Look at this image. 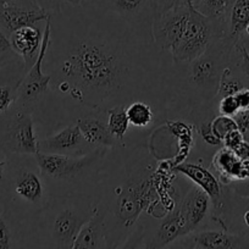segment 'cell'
<instances>
[{
	"instance_id": "6da1fadb",
	"label": "cell",
	"mask_w": 249,
	"mask_h": 249,
	"mask_svg": "<svg viewBox=\"0 0 249 249\" xmlns=\"http://www.w3.org/2000/svg\"><path fill=\"white\" fill-rule=\"evenodd\" d=\"M119 45L97 39H82L71 45L56 62L57 90L98 107L120 92L130 69Z\"/></svg>"
},
{
	"instance_id": "7a4b0ae2",
	"label": "cell",
	"mask_w": 249,
	"mask_h": 249,
	"mask_svg": "<svg viewBox=\"0 0 249 249\" xmlns=\"http://www.w3.org/2000/svg\"><path fill=\"white\" fill-rule=\"evenodd\" d=\"M162 177L149 162H138L127 178L114 188V198L109 207H98L104 213L107 249H117L132 231L144 212L155 216L161 198Z\"/></svg>"
},
{
	"instance_id": "3957f363",
	"label": "cell",
	"mask_w": 249,
	"mask_h": 249,
	"mask_svg": "<svg viewBox=\"0 0 249 249\" xmlns=\"http://www.w3.org/2000/svg\"><path fill=\"white\" fill-rule=\"evenodd\" d=\"M6 157L5 176L0 184L4 209L14 219L44 212L52 203V197L35 155Z\"/></svg>"
},
{
	"instance_id": "277c9868",
	"label": "cell",
	"mask_w": 249,
	"mask_h": 249,
	"mask_svg": "<svg viewBox=\"0 0 249 249\" xmlns=\"http://www.w3.org/2000/svg\"><path fill=\"white\" fill-rule=\"evenodd\" d=\"M107 149L109 148H97L83 155L37 152L35 157L49 192H52L54 187L60 191L62 188H70L71 195L76 193L73 188H77L83 179L94 176L95 169L100 167L102 161L107 157Z\"/></svg>"
},
{
	"instance_id": "5b68a950",
	"label": "cell",
	"mask_w": 249,
	"mask_h": 249,
	"mask_svg": "<svg viewBox=\"0 0 249 249\" xmlns=\"http://www.w3.org/2000/svg\"><path fill=\"white\" fill-rule=\"evenodd\" d=\"M49 209L53 212L50 222V237L54 249H73L78 232L83 225L94 215L98 203H92L89 197L78 193L60 197L53 200Z\"/></svg>"
},
{
	"instance_id": "8992f818",
	"label": "cell",
	"mask_w": 249,
	"mask_h": 249,
	"mask_svg": "<svg viewBox=\"0 0 249 249\" xmlns=\"http://www.w3.org/2000/svg\"><path fill=\"white\" fill-rule=\"evenodd\" d=\"M226 26L224 22L203 15L191 9L186 30L178 44L171 52L175 62H191L204 54L215 39L224 38Z\"/></svg>"
},
{
	"instance_id": "52a82bcc",
	"label": "cell",
	"mask_w": 249,
	"mask_h": 249,
	"mask_svg": "<svg viewBox=\"0 0 249 249\" xmlns=\"http://www.w3.org/2000/svg\"><path fill=\"white\" fill-rule=\"evenodd\" d=\"M233 48L234 45L227 42L225 37L215 39L204 54L191 61V85L208 93V98L215 97L222 71L232 61Z\"/></svg>"
},
{
	"instance_id": "ba28073f",
	"label": "cell",
	"mask_w": 249,
	"mask_h": 249,
	"mask_svg": "<svg viewBox=\"0 0 249 249\" xmlns=\"http://www.w3.org/2000/svg\"><path fill=\"white\" fill-rule=\"evenodd\" d=\"M38 142L32 112L14 105L10 111L0 116V150L4 154L36 155Z\"/></svg>"
},
{
	"instance_id": "9c48e42d",
	"label": "cell",
	"mask_w": 249,
	"mask_h": 249,
	"mask_svg": "<svg viewBox=\"0 0 249 249\" xmlns=\"http://www.w3.org/2000/svg\"><path fill=\"white\" fill-rule=\"evenodd\" d=\"M50 40H52V16L45 21L42 45H40L37 59L23 76L18 88V95H16L15 107L32 112V114L36 105L42 100L52 83V76L43 72V64L49 52Z\"/></svg>"
},
{
	"instance_id": "30bf717a",
	"label": "cell",
	"mask_w": 249,
	"mask_h": 249,
	"mask_svg": "<svg viewBox=\"0 0 249 249\" xmlns=\"http://www.w3.org/2000/svg\"><path fill=\"white\" fill-rule=\"evenodd\" d=\"M191 9L178 6L153 16L152 35L158 47L170 53L176 48L186 30Z\"/></svg>"
},
{
	"instance_id": "8fae6325",
	"label": "cell",
	"mask_w": 249,
	"mask_h": 249,
	"mask_svg": "<svg viewBox=\"0 0 249 249\" xmlns=\"http://www.w3.org/2000/svg\"><path fill=\"white\" fill-rule=\"evenodd\" d=\"M172 170L177 174H181L182 176L187 177L195 183V186L199 187L200 190H203L209 196L213 204V219L219 224L225 207L226 191L217 176H215L207 167L199 164H192V162H181L172 167Z\"/></svg>"
},
{
	"instance_id": "7c38bea8",
	"label": "cell",
	"mask_w": 249,
	"mask_h": 249,
	"mask_svg": "<svg viewBox=\"0 0 249 249\" xmlns=\"http://www.w3.org/2000/svg\"><path fill=\"white\" fill-rule=\"evenodd\" d=\"M178 209L188 234L202 230L207 219L213 217L212 200L209 196L197 186L191 187L184 193L178 202Z\"/></svg>"
},
{
	"instance_id": "4fadbf2b",
	"label": "cell",
	"mask_w": 249,
	"mask_h": 249,
	"mask_svg": "<svg viewBox=\"0 0 249 249\" xmlns=\"http://www.w3.org/2000/svg\"><path fill=\"white\" fill-rule=\"evenodd\" d=\"M97 149L90 145L81 133L77 124H71L50 137L39 140L38 152L48 154L83 155Z\"/></svg>"
},
{
	"instance_id": "5bb4252c",
	"label": "cell",
	"mask_w": 249,
	"mask_h": 249,
	"mask_svg": "<svg viewBox=\"0 0 249 249\" xmlns=\"http://www.w3.org/2000/svg\"><path fill=\"white\" fill-rule=\"evenodd\" d=\"M225 207L219 222L220 227L249 241V198L233 195L227 186H225Z\"/></svg>"
},
{
	"instance_id": "9a60e30c",
	"label": "cell",
	"mask_w": 249,
	"mask_h": 249,
	"mask_svg": "<svg viewBox=\"0 0 249 249\" xmlns=\"http://www.w3.org/2000/svg\"><path fill=\"white\" fill-rule=\"evenodd\" d=\"M186 226L178 209V203L171 212L161 217L160 224L150 234L145 233V249H162L177 238L186 236Z\"/></svg>"
},
{
	"instance_id": "2e32d148",
	"label": "cell",
	"mask_w": 249,
	"mask_h": 249,
	"mask_svg": "<svg viewBox=\"0 0 249 249\" xmlns=\"http://www.w3.org/2000/svg\"><path fill=\"white\" fill-rule=\"evenodd\" d=\"M53 15L50 11L42 8H28L15 4H0V25L10 35L18 28L35 26L38 22L47 21Z\"/></svg>"
},
{
	"instance_id": "e0dca14e",
	"label": "cell",
	"mask_w": 249,
	"mask_h": 249,
	"mask_svg": "<svg viewBox=\"0 0 249 249\" xmlns=\"http://www.w3.org/2000/svg\"><path fill=\"white\" fill-rule=\"evenodd\" d=\"M25 64L20 56L0 68V116L14 107L18 88L25 76Z\"/></svg>"
},
{
	"instance_id": "ac0fdd59",
	"label": "cell",
	"mask_w": 249,
	"mask_h": 249,
	"mask_svg": "<svg viewBox=\"0 0 249 249\" xmlns=\"http://www.w3.org/2000/svg\"><path fill=\"white\" fill-rule=\"evenodd\" d=\"M44 30L37 26H26L10 33V43L15 54L22 59L25 70L27 72L35 64L39 53Z\"/></svg>"
},
{
	"instance_id": "d6986e66",
	"label": "cell",
	"mask_w": 249,
	"mask_h": 249,
	"mask_svg": "<svg viewBox=\"0 0 249 249\" xmlns=\"http://www.w3.org/2000/svg\"><path fill=\"white\" fill-rule=\"evenodd\" d=\"M195 249H246L248 239L224 229H202L193 233Z\"/></svg>"
},
{
	"instance_id": "ffe728a7",
	"label": "cell",
	"mask_w": 249,
	"mask_h": 249,
	"mask_svg": "<svg viewBox=\"0 0 249 249\" xmlns=\"http://www.w3.org/2000/svg\"><path fill=\"white\" fill-rule=\"evenodd\" d=\"M73 249H107L104 213L99 207L78 232Z\"/></svg>"
},
{
	"instance_id": "44dd1931",
	"label": "cell",
	"mask_w": 249,
	"mask_h": 249,
	"mask_svg": "<svg viewBox=\"0 0 249 249\" xmlns=\"http://www.w3.org/2000/svg\"><path fill=\"white\" fill-rule=\"evenodd\" d=\"M85 140L95 148H112L116 144V138L109 132L107 124L97 115H87L78 119L76 124Z\"/></svg>"
},
{
	"instance_id": "7402d4cb",
	"label": "cell",
	"mask_w": 249,
	"mask_h": 249,
	"mask_svg": "<svg viewBox=\"0 0 249 249\" xmlns=\"http://www.w3.org/2000/svg\"><path fill=\"white\" fill-rule=\"evenodd\" d=\"M249 25V0H231L226 13V33L225 38L236 45L243 37Z\"/></svg>"
},
{
	"instance_id": "603a6c76",
	"label": "cell",
	"mask_w": 249,
	"mask_h": 249,
	"mask_svg": "<svg viewBox=\"0 0 249 249\" xmlns=\"http://www.w3.org/2000/svg\"><path fill=\"white\" fill-rule=\"evenodd\" d=\"M242 161L233 150L222 147L215 153L212 166L217 172V178L224 186L242 178Z\"/></svg>"
},
{
	"instance_id": "cb8c5ba5",
	"label": "cell",
	"mask_w": 249,
	"mask_h": 249,
	"mask_svg": "<svg viewBox=\"0 0 249 249\" xmlns=\"http://www.w3.org/2000/svg\"><path fill=\"white\" fill-rule=\"evenodd\" d=\"M107 130L117 141L124 140V135L130 127V121L124 105H117L107 110Z\"/></svg>"
},
{
	"instance_id": "d4e9b609",
	"label": "cell",
	"mask_w": 249,
	"mask_h": 249,
	"mask_svg": "<svg viewBox=\"0 0 249 249\" xmlns=\"http://www.w3.org/2000/svg\"><path fill=\"white\" fill-rule=\"evenodd\" d=\"M231 0H196L193 8L208 18H215L226 26V13Z\"/></svg>"
},
{
	"instance_id": "484cf974",
	"label": "cell",
	"mask_w": 249,
	"mask_h": 249,
	"mask_svg": "<svg viewBox=\"0 0 249 249\" xmlns=\"http://www.w3.org/2000/svg\"><path fill=\"white\" fill-rule=\"evenodd\" d=\"M126 114H127L130 124L138 128L147 127L148 124L153 121V116H154L152 107L144 102L131 103L126 107Z\"/></svg>"
},
{
	"instance_id": "4316f807",
	"label": "cell",
	"mask_w": 249,
	"mask_h": 249,
	"mask_svg": "<svg viewBox=\"0 0 249 249\" xmlns=\"http://www.w3.org/2000/svg\"><path fill=\"white\" fill-rule=\"evenodd\" d=\"M107 4L124 16H135L147 9L152 10V0H107Z\"/></svg>"
},
{
	"instance_id": "83f0119b",
	"label": "cell",
	"mask_w": 249,
	"mask_h": 249,
	"mask_svg": "<svg viewBox=\"0 0 249 249\" xmlns=\"http://www.w3.org/2000/svg\"><path fill=\"white\" fill-rule=\"evenodd\" d=\"M14 217L0 208V249H13L14 246Z\"/></svg>"
},
{
	"instance_id": "f1b7e54d",
	"label": "cell",
	"mask_w": 249,
	"mask_h": 249,
	"mask_svg": "<svg viewBox=\"0 0 249 249\" xmlns=\"http://www.w3.org/2000/svg\"><path fill=\"white\" fill-rule=\"evenodd\" d=\"M210 124H212L213 133H214L215 137H216L217 140L221 141V142L224 141V138L226 137L227 133L238 128L233 117L226 116V115H219V116L215 117L214 120H212Z\"/></svg>"
},
{
	"instance_id": "f546056e",
	"label": "cell",
	"mask_w": 249,
	"mask_h": 249,
	"mask_svg": "<svg viewBox=\"0 0 249 249\" xmlns=\"http://www.w3.org/2000/svg\"><path fill=\"white\" fill-rule=\"evenodd\" d=\"M233 62L243 75L247 86L249 88V52L241 40L236 43L233 48Z\"/></svg>"
},
{
	"instance_id": "4dcf8cb0",
	"label": "cell",
	"mask_w": 249,
	"mask_h": 249,
	"mask_svg": "<svg viewBox=\"0 0 249 249\" xmlns=\"http://www.w3.org/2000/svg\"><path fill=\"white\" fill-rule=\"evenodd\" d=\"M16 57H18V55L15 54L11 47L10 35L0 25V68H3Z\"/></svg>"
},
{
	"instance_id": "1f68e13d",
	"label": "cell",
	"mask_w": 249,
	"mask_h": 249,
	"mask_svg": "<svg viewBox=\"0 0 249 249\" xmlns=\"http://www.w3.org/2000/svg\"><path fill=\"white\" fill-rule=\"evenodd\" d=\"M195 1L196 0H152L153 16L170 10L172 8H178V6L193 8Z\"/></svg>"
},
{
	"instance_id": "d6a6232c",
	"label": "cell",
	"mask_w": 249,
	"mask_h": 249,
	"mask_svg": "<svg viewBox=\"0 0 249 249\" xmlns=\"http://www.w3.org/2000/svg\"><path fill=\"white\" fill-rule=\"evenodd\" d=\"M145 237V227L143 225H138L136 229L131 231L126 241L117 249H137L143 243Z\"/></svg>"
},
{
	"instance_id": "836d02e7",
	"label": "cell",
	"mask_w": 249,
	"mask_h": 249,
	"mask_svg": "<svg viewBox=\"0 0 249 249\" xmlns=\"http://www.w3.org/2000/svg\"><path fill=\"white\" fill-rule=\"evenodd\" d=\"M38 4L44 10H59L64 4H70L72 6H83L87 0H37Z\"/></svg>"
},
{
	"instance_id": "e575fe53",
	"label": "cell",
	"mask_w": 249,
	"mask_h": 249,
	"mask_svg": "<svg viewBox=\"0 0 249 249\" xmlns=\"http://www.w3.org/2000/svg\"><path fill=\"white\" fill-rule=\"evenodd\" d=\"M239 111V105L237 103L234 95H227L222 97L219 102V112L220 115L233 117Z\"/></svg>"
},
{
	"instance_id": "d590c367",
	"label": "cell",
	"mask_w": 249,
	"mask_h": 249,
	"mask_svg": "<svg viewBox=\"0 0 249 249\" xmlns=\"http://www.w3.org/2000/svg\"><path fill=\"white\" fill-rule=\"evenodd\" d=\"M243 141L244 135L237 128V130H233L230 133H227L226 137L222 141V147L227 148V149L230 150H234L242 142H243Z\"/></svg>"
},
{
	"instance_id": "8d00e7d4",
	"label": "cell",
	"mask_w": 249,
	"mask_h": 249,
	"mask_svg": "<svg viewBox=\"0 0 249 249\" xmlns=\"http://www.w3.org/2000/svg\"><path fill=\"white\" fill-rule=\"evenodd\" d=\"M196 248V241L193 233L186 234V236H182L179 238H177L176 241H174L172 243H170L169 246H166L162 249H195Z\"/></svg>"
},
{
	"instance_id": "74e56055",
	"label": "cell",
	"mask_w": 249,
	"mask_h": 249,
	"mask_svg": "<svg viewBox=\"0 0 249 249\" xmlns=\"http://www.w3.org/2000/svg\"><path fill=\"white\" fill-rule=\"evenodd\" d=\"M210 122L212 121L204 122V124H203L202 126L199 127V133H200V136H202L203 141H204L207 144L213 145V147H216V145H222L221 141L217 140V138L215 137L214 133H213L212 124H210Z\"/></svg>"
},
{
	"instance_id": "f35d334b",
	"label": "cell",
	"mask_w": 249,
	"mask_h": 249,
	"mask_svg": "<svg viewBox=\"0 0 249 249\" xmlns=\"http://www.w3.org/2000/svg\"><path fill=\"white\" fill-rule=\"evenodd\" d=\"M227 187L233 195L242 198H249V179L231 182L230 184H227Z\"/></svg>"
},
{
	"instance_id": "ab89813d",
	"label": "cell",
	"mask_w": 249,
	"mask_h": 249,
	"mask_svg": "<svg viewBox=\"0 0 249 249\" xmlns=\"http://www.w3.org/2000/svg\"><path fill=\"white\" fill-rule=\"evenodd\" d=\"M237 103L239 105V110L249 109V88L246 87L234 94Z\"/></svg>"
},
{
	"instance_id": "60d3db41",
	"label": "cell",
	"mask_w": 249,
	"mask_h": 249,
	"mask_svg": "<svg viewBox=\"0 0 249 249\" xmlns=\"http://www.w3.org/2000/svg\"><path fill=\"white\" fill-rule=\"evenodd\" d=\"M233 152L241 160L249 159V141L244 138L243 142H242Z\"/></svg>"
},
{
	"instance_id": "b9f144b4",
	"label": "cell",
	"mask_w": 249,
	"mask_h": 249,
	"mask_svg": "<svg viewBox=\"0 0 249 249\" xmlns=\"http://www.w3.org/2000/svg\"><path fill=\"white\" fill-rule=\"evenodd\" d=\"M4 3L15 4V5L28 6V8H40L37 0H4Z\"/></svg>"
},
{
	"instance_id": "7bdbcfd3",
	"label": "cell",
	"mask_w": 249,
	"mask_h": 249,
	"mask_svg": "<svg viewBox=\"0 0 249 249\" xmlns=\"http://www.w3.org/2000/svg\"><path fill=\"white\" fill-rule=\"evenodd\" d=\"M6 165H8V157L0 150V184L4 181V176H5Z\"/></svg>"
},
{
	"instance_id": "ee69618b",
	"label": "cell",
	"mask_w": 249,
	"mask_h": 249,
	"mask_svg": "<svg viewBox=\"0 0 249 249\" xmlns=\"http://www.w3.org/2000/svg\"><path fill=\"white\" fill-rule=\"evenodd\" d=\"M241 179H249V159L242 161V178ZM239 179V181H241Z\"/></svg>"
},
{
	"instance_id": "f6af8a7d",
	"label": "cell",
	"mask_w": 249,
	"mask_h": 249,
	"mask_svg": "<svg viewBox=\"0 0 249 249\" xmlns=\"http://www.w3.org/2000/svg\"><path fill=\"white\" fill-rule=\"evenodd\" d=\"M241 42H243V44L246 45L247 49H248V52H249V39H243V40H241Z\"/></svg>"
},
{
	"instance_id": "bcb514c9",
	"label": "cell",
	"mask_w": 249,
	"mask_h": 249,
	"mask_svg": "<svg viewBox=\"0 0 249 249\" xmlns=\"http://www.w3.org/2000/svg\"><path fill=\"white\" fill-rule=\"evenodd\" d=\"M0 208H3V195H1V188H0Z\"/></svg>"
},
{
	"instance_id": "7dc6e473",
	"label": "cell",
	"mask_w": 249,
	"mask_h": 249,
	"mask_svg": "<svg viewBox=\"0 0 249 249\" xmlns=\"http://www.w3.org/2000/svg\"><path fill=\"white\" fill-rule=\"evenodd\" d=\"M246 249H249V241H248V244H247V248Z\"/></svg>"
}]
</instances>
